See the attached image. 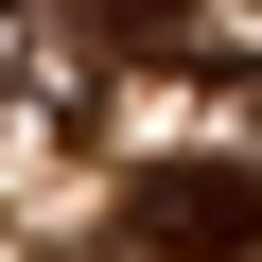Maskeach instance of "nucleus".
<instances>
[{"instance_id": "nucleus-1", "label": "nucleus", "mask_w": 262, "mask_h": 262, "mask_svg": "<svg viewBox=\"0 0 262 262\" xmlns=\"http://www.w3.org/2000/svg\"><path fill=\"white\" fill-rule=\"evenodd\" d=\"M122 245L140 262H262V175L245 158H158L122 192Z\"/></svg>"}, {"instance_id": "nucleus-2", "label": "nucleus", "mask_w": 262, "mask_h": 262, "mask_svg": "<svg viewBox=\"0 0 262 262\" xmlns=\"http://www.w3.org/2000/svg\"><path fill=\"white\" fill-rule=\"evenodd\" d=\"M0 105H18L35 140H88V105H105V88H88V35L35 18V0H0Z\"/></svg>"}, {"instance_id": "nucleus-3", "label": "nucleus", "mask_w": 262, "mask_h": 262, "mask_svg": "<svg viewBox=\"0 0 262 262\" xmlns=\"http://www.w3.org/2000/svg\"><path fill=\"white\" fill-rule=\"evenodd\" d=\"M70 35H88V53H175L192 0H70Z\"/></svg>"}]
</instances>
